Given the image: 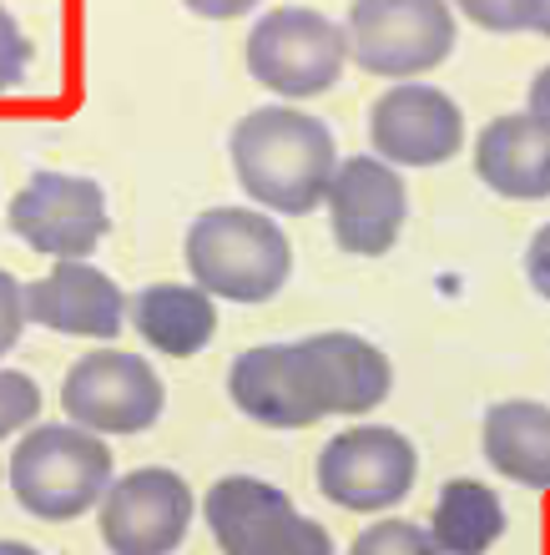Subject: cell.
I'll return each instance as SVG.
<instances>
[{
    "instance_id": "6da1fadb",
    "label": "cell",
    "mask_w": 550,
    "mask_h": 555,
    "mask_svg": "<svg viewBox=\"0 0 550 555\" xmlns=\"http://www.w3.org/2000/svg\"><path fill=\"white\" fill-rule=\"evenodd\" d=\"M232 172L253 203L283 218H308L329 203V182L338 172L333 132L319 117L293 106H263L232 127Z\"/></svg>"
},
{
    "instance_id": "7a4b0ae2",
    "label": "cell",
    "mask_w": 550,
    "mask_h": 555,
    "mask_svg": "<svg viewBox=\"0 0 550 555\" xmlns=\"http://www.w3.org/2000/svg\"><path fill=\"white\" fill-rule=\"evenodd\" d=\"M188 268L213 298L268 304L289 283L293 248L283 228L253 207H207L188 228Z\"/></svg>"
},
{
    "instance_id": "3957f363",
    "label": "cell",
    "mask_w": 550,
    "mask_h": 555,
    "mask_svg": "<svg viewBox=\"0 0 550 555\" xmlns=\"http://www.w3.org/2000/svg\"><path fill=\"white\" fill-rule=\"evenodd\" d=\"M112 490V450L81 424H41L11 454V495L36 520H76Z\"/></svg>"
},
{
    "instance_id": "277c9868",
    "label": "cell",
    "mask_w": 550,
    "mask_h": 555,
    "mask_svg": "<svg viewBox=\"0 0 550 555\" xmlns=\"http://www.w3.org/2000/svg\"><path fill=\"white\" fill-rule=\"evenodd\" d=\"M348 30L308 5H278L247 30V72L273 96H319L344 76Z\"/></svg>"
},
{
    "instance_id": "5b68a950",
    "label": "cell",
    "mask_w": 550,
    "mask_h": 555,
    "mask_svg": "<svg viewBox=\"0 0 550 555\" xmlns=\"http://www.w3.org/2000/svg\"><path fill=\"white\" fill-rule=\"evenodd\" d=\"M455 51V15L449 0H354L348 11V56L369 76H409L435 72Z\"/></svg>"
},
{
    "instance_id": "8992f818",
    "label": "cell",
    "mask_w": 550,
    "mask_h": 555,
    "mask_svg": "<svg viewBox=\"0 0 550 555\" xmlns=\"http://www.w3.org/2000/svg\"><path fill=\"white\" fill-rule=\"evenodd\" d=\"M203 515L222 555H333L329 530L293 511L278 485L253 475H228L213 485Z\"/></svg>"
},
{
    "instance_id": "52a82bcc",
    "label": "cell",
    "mask_w": 550,
    "mask_h": 555,
    "mask_svg": "<svg viewBox=\"0 0 550 555\" xmlns=\"http://www.w3.org/2000/svg\"><path fill=\"white\" fill-rule=\"evenodd\" d=\"M414 469L420 454L399 429L384 424H359L333 435L319 454V490L338 511H394L399 500L414 490Z\"/></svg>"
},
{
    "instance_id": "ba28073f",
    "label": "cell",
    "mask_w": 550,
    "mask_h": 555,
    "mask_svg": "<svg viewBox=\"0 0 550 555\" xmlns=\"http://www.w3.org/2000/svg\"><path fill=\"white\" fill-rule=\"evenodd\" d=\"M61 410L91 435H142L162 414V379L142 353L97 349L72 364L61 384Z\"/></svg>"
},
{
    "instance_id": "9c48e42d",
    "label": "cell",
    "mask_w": 550,
    "mask_h": 555,
    "mask_svg": "<svg viewBox=\"0 0 550 555\" xmlns=\"http://www.w3.org/2000/svg\"><path fill=\"white\" fill-rule=\"evenodd\" d=\"M228 395L247 420L268 424V429H304V424H319L333 414L308 338L238 353V364L228 374Z\"/></svg>"
},
{
    "instance_id": "30bf717a",
    "label": "cell",
    "mask_w": 550,
    "mask_h": 555,
    "mask_svg": "<svg viewBox=\"0 0 550 555\" xmlns=\"http://www.w3.org/2000/svg\"><path fill=\"white\" fill-rule=\"evenodd\" d=\"M11 233L56 263H87L106 237V197L91 177L36 172L11 203Z\"/></svg>"
},
{
    "instance_id": "8fae6325",
    "label": "cell",
    "mask_w": 550,
    "mask_h": 555,
    "mask_svg": "<svg viewBox=\"0 0 550 555\" xmlns=\"http://www.w3.org/2000/svg\"><path fill=\"white\" fill-rule=\"evenodd\" d=\"M192 490L177 469H131L102 500V541L112 555H172L188 541Z\"/></svg>"
},
{
    "instance_id": "7c38bea8",
    "label": "cell",
    "mask_w": 550,
    "mask_h": 555,
    "mask_svg": "<svg viewBox=\"0 0 550 555\" xmlns=\"http://www.w3.org/2000/svg\"><path fill=\"white\" fill-rule=\"evenodd\" d=\"M369 142L389 167H439L464 146V117L430 81H399L369 106Z\"/></svg>"
},
{
    "instance_id": "4fadbf2b",
    "label": "cell",
    "mask_w": 550,
    "mask_h": 555,
    "mask_svg": "<svg viewBox=\"0 0 550 555\" xmlns=\"http://www.w3.org/2000/svg\"><path fill=\"white\" fill-rule=\"evenodd\" d=\"M409 197L405 177L384 157H344L329 182V228L333 243L354 258H379L399 243Z\"/></svg>"
},
{
    "instance_id": "5bb4252c",
    "label": "cell",
    "mask_w": 550,
    "mask_h": 555,
    "mask_svg": "<svg viewBox=\"0 0 550 555\" xmlns=\"http://www.w3.org/2000/svg\"><path fill=\"white\" fill-rule=\"evenodd\" d=\"M26 323L56 328L72 338H116L127 323V298L102 268L91 263H61L46 278L26 283Z\"/></svg>"
},
{
    "instance_id": "9a60e30c",
    "label": "cell",
    "mask_w": 550,
    "mask_h": 555,
    "mask_svg": "<svg viewBox=\"0 0 550 555\" xmlns=\"http://www.w3.org/2000/svg\"><path fill=\"white\" fill-rule=\"evenodd\" d=\"M475 172L490 192L515 203L550 197V127L530 112L495 117L475 137Z\"/></svg>"
},
{
    "instance_id": "2e32d148",
    "label": "cell",
    "mask_w": 550,
    "mask_h": 555,
    "mask_svg": "<svg viewBox=\"0 0 550 555\" xmlns=\"http://www.w3.org/2000/svg\"><path fill=\"white\" fill-rule=\"evenodd\" d=\"M131 323L157 353L192 359L218 334V308L197 283H152L131 298Z\"/></svg>"
},
{
    "instance_id": "e0dca14e",
    "label": "cell",
    "mask_w": 550,
    "mask_h": 555,
    "mask_svg": "<svg viewBox=\"0 0 550 555\" xmlns=\"http://www.w3.org/2000/svg\"><path fill=\"white\" fill-rule=\"evenodd\" d=\"M485 460L525 490H550V404L500 399L485 414Z\"/></svg>"
},
{
    "instance_id": "ac0fdd59",
    "label": "cell",
    "mask_w": 550,
    "mask_h": 555,
    "mask_svg": "<svg viewBox=\"0 0 550 555\" xmlns=\"http://www.w3.org/2000/svg\"><path fill=\"white\" fill-rule=\"evenodd\" d=\"M308 349L319 359L323 395H329L333 414H369L374 404H384L394 389V369L384 359V349H374L359 334H314Z\"/></svg>"
},
{
    "instance_id": "d6986e66",
    "label": "cell",
    "mask_w": 550,
    "mask_h": 555,
    "mask_svg": "<svg viewBox=\"0 0 550 555\" xmlns=\"http://www.w3.org/2000/svg\"><path fill=\"white\" fill-rule=\"evenodd\" d=\"M506 535V505L490 485L479 480H449L430 515V541L439 555H485Z\"/></svg>"
},
{
    "instance_id": "ffe728a7",
    "label": "cell",
    "mask_w": 550,
    "mask_h": 555,
    "mask_svg": "<svg viewBox=\"0 0 550 555\" xmlns=\"http://www.w3.org/2000/svg\"><path fill=\"white\" fill-rule=\"evenodd\" d=\"M348 555H439V545L414 520H374Z\"/></svg>"
},
{
    "instance_id": "44dd1931",
    "label": "cell",
    "mask_w": 550,
    "mask_h": 555,
    "mask_svg": "<svg viewBox=\"0 0 550 555\" xmlns=\"http://www.w3.org/2000/svg\"><path fill=\"white\" fill-rule=\"evenodd\" d=\"M41 414V389L21 369H0V439H11L15 429H26Z\"/></svg>"
},
{
    "instance_id": "7402d4cb",
    "label": "cell",
    "mask_w": 550,
    "mask_h": 555,
    "mask_svg": "<svg viewBox=\"0 0 550 555\" xmlns=\"http://www.w3.org/2000/svg\"><path fill=\"white\" fill-rule=\"evenodd\" d=\"M455 5L464 11V21H475L485 30H500V36L525 30L536 21V0H455Z\"/></svg>"
},
{
    "instance_id": "603a6c76",
    "label": "cell",
    "mask_w": 550,
    "mask_h": 555,
    "mask_svg": "<svg viewBox=\"0 0 550 555\" xmlns=\"http://www.w3.org/2000/svg\"><path fill=\"white\" fill-rule=\"evenodd\" d=\"M30 66V36L15 26V15L0 5V91H15Z\"/></svg>"
},
{
    "instance_id": "cb8c5ba5",
    "label": "cell",
    "mask_w": 550,
    "mask_h": 555,
    "mask_svg": "<svg viewBox=\"0 0 550 555\" xmlns=\"http://www.w3.org/2000/svg\"><path fill=\"white\" fill-rule=\"evenodd\" d=\"M21 283H15L5 268H0V359L15 349V338H21V323H26V298H21Z\"/></svg>"
},
{
    "instance_id": "d4e9b609",
    "label": "cell",
    "mask_w": 550,
    "mask_h": 555,
    "mask_svg": "<svg viewBox=\"0 0 550 555\" xmlns=\"http://www.w3.org/2000/svg\"><path fill=\"white\" fill-rule=\"evenodd\" d=\"M525 278H530V288L550 304V222L530 237V248H525Z\"/></svg>"
},
{
    "instance_id": "484cf974",
    "label": "cell",
    "mask_w": 550,
    "mask_h": 555,
    "mask_svg": "<svg viewBox=\"0 0 550 555\" xmlns=\"http://www.w3.org/2000/svg\"><path fill=\"white\" fill-rule=\"evenodd\" d=\"M192 15H203V21H238V15H247L258 0H182Z\"/></svg>"
},
{
    "instance_id": "4316f807",
    "label": "cell",
    "mask_w": 550,
    "mask_h": 555,
    "mask_svg": "<svg viewBox=\"0 0 550 555\" xmlns=\"http://www.w3.org/2000/svg\"><path fill=\"white\" fill-rule=\"evenodd\" d=\"M530 117H540L550 127V66H540L530 81Z\"/></svg>"
},
{
    "instance_id": "83f0119b",
    "label": "cell",
    "mask_w": 550,
    "mask_h": 555,
    "mask_svg": "<svg viewBox=\"0 0 550 555\" xmlns=\"http://www.w3.org/2000/svg\"><path fill=\"white\" fill-rule=\"evenodd\" d=\"M530 30L550 36V0H536V21H530Z\"/></svg>"
},
{
    "instance_id": "f1b7e54d",
    "label": "cell",
    "mask_w": 550,
    "mask_h": 555,
    "mask_svg": "<svg viewBox=\"0 0 550 555\" xmlns=\"http://www.w3.org/2000/svg\"><path fill=\"white\" fill-rule=\"evenodd\" d=\"M0 555H41V551H30L26 541H0Z\"/></svg>"
}]
</instances>
